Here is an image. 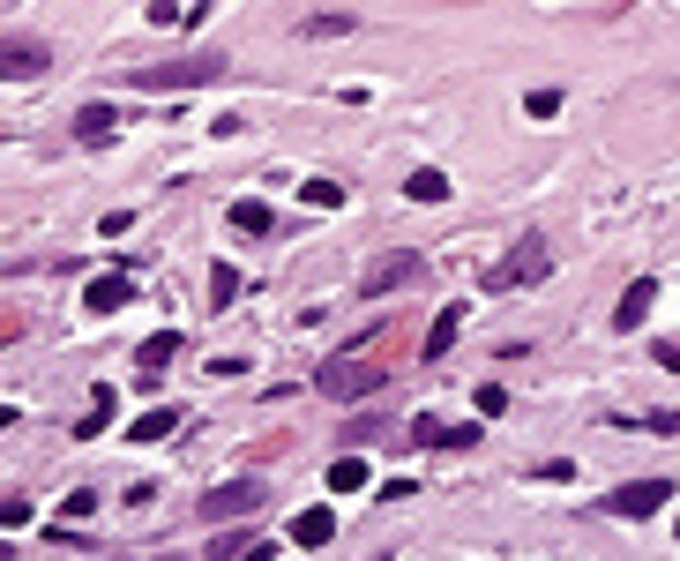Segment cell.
<instances>
[{
	"label": "cell",
	"instance_id": "10",
	"mask_svg": "<svg viewBox=\"0 0 680 561\" xmlns=\"http://www.w3.org/2000/svg\"><path fill=\"white\" fill-rule=\"evenodd\" d=\"M650 300H658V285H650V277H636V285L621 293V307H613V330H636L643 314H650Z\"/></svg>",
	"mask_w": 680,
	"mask_h": 561
},
{
	"label": "cell",
	"instance_id": "20",
	"mask_svg": "<svg viewBox=\"0 0 680 561\" xmlns=\"http://www.w3.org/2000/svg\"><path fill=\"white\" fill-rule=\"evenodd\" d=\"M232 293H240V270H224V262H217V270H210V300L224 307V300H232Z\"/></svg>",
	"mask_w": 680,
	"mask_h": 561
},
{
	"label": "cell",
	"instance_id": "16",
	"mask_svg": "<svg viewBox=\"0 0 680 561\" xmlns=\"http://www.w3.org/2000/svg\"><path fill=\"white\" fill-rule=\"evenodd\" d=\"M172 352H180V337H172V330H158V337H142V352H135V359H142V367L158 375V367H165Z\"/></svg>",
	"mask_w": 680,
	"mask_h": 561
},
{
	"label": "cell",
	"instance_id": "9",
	"mask_svg": "<svg viewBox=\"0 0 680 561\" xmlns=\"http://www.w3.org/2000/svg\"><path fill=\"white\" fill-rule=\"evenodd\" d=\"M128 300H135V285H128V277H97V285L83 293V307H90V314H120Z\"/></svg>",
	"mask_w": 680,
	"mask_h": 561
},
{
	"label": "cell",
	"instance_id": "24",
	"mask_svg": "<svg viewBox=\"0 0 680 561\" xmlns=\"http://www.w3.org/2000/svg\"><path fill=\"white\" fill-rule=\"evenodd\" d=\"M8 554H15V547H8V539H0V561H8Z\"/></svg>",
	"mask_w": 680,
	"mask_h": 561
},
{
	"label": "cell",
	"instance_id": "17",
	"mask_svg": "<svg viewBox=\"0 0 680 561\" xmlns=\"http://www.w3.org/2000/svg\"><path fill=\"white\" fill-rule=\"evenodd\" d=\"M172 427H180V412H165V404H158V412H142V420H135V442H158V434H172Z\"/></svg>",
	"mask_w": 680,
	"mask_h": 561
},
{
	"label": "cell",
	"instance_id": "19",
	"mask_svg": "<svg viewBox=\"0 0 680 561\" xmlns=\"http://www.w3.org/2000/svg\"><path fill=\"white\" fill-rule=\"evenodd\" d=\"M307 203H314V210H337L344 187H337V180H307Z\"/></svg>",
	"mask_w": 680,
	"mask_h": 561
},
{
	"label": "cell",
	"instance_id": "15",
	"mask_svg": "<svg viewBox=\"0 0 680 561\" xmlns=\"http://www.w3.org/2000/svg\"><path fill=\"white\" fill-rule=\"evenodd\" d=\"M367 486V457H337L330 465V494H359Z\"/></svg>",
	"mask_w": 680,
	"mask_h": 561
},
{
	"label": "cell",
	"instance_id": "2",
	"mask_svg": "<svg viewBox=\"0 0 680 561\" xmlns=\"http://www.w3.org/2000/svg\"><path fill=\"white\" fill-rule=\"evenodd\" d=\"M217 76H224V60L195 53V60H165V68H135L128 83L135 90H195V83H217Z\"/></svg>",
	"mask_w": 680,
	"mask_h": 561
},
{
	"label": "cell",
	"instance_id": "7",
	"mask_svg": "<svg viewBox=\"0 0 680 561\" xmlns=\"http://www.w3.org/2000/svg\"><path fill=\"white\" fill-rule=\"evenodd\" d=\"M247 510H262V479H232V486H210L203 494V517H247Z\"/></svg>",
	"mask_w": 680,
	"mask_h": 561
},
{
	"label": "cell",
	"instance_id": "1",
	"mask_svg": "<svg viewBox=\"0 0 680 561\" xmlns=\"http://www.w3.org/2000/svg\"><path fill=\"white\" fill-rule=\"evenodd\" d=\"M553 270V255H546V240H516L509 255L486 270V293H516V285H539Z\"/></svg>",
	"mask_w": 680,
	"mask_h": 561
},
{
	"label": "cell",
	"instance_id": "3",
	"mask_svg": "<svg viewBox=\"0 0 680 561\" xmlns=\"http://www.w3.org/2000/svg\"><path fill=\"white\" fill-rule=\"evenodd\" d=\"M314 389L322 397H367V389H382V367H367V359H322Z\"/></svg>",
	"mask_w": 680,
	"mask_h": 561
},
{
	"label": "cell",
	"instance_id": "4",
	"mask_svg": "<svg viewBox=\"0 0 680 561\" xmlns=\"http://www.w3.org/2000/svg\"><path fill=\"white\" fill-rule=\"evenodd\" d=\"M53 68V53L38 38H0V83H38Z\"/></svg>",
	"mask_w": 680,
	"mask_h": 561
},
{
	"label": "cell",
	"instance_id": "21",
	"mask_svg": "<svg viewBox=\"0 0 680 561\" xmlns=\"http://www.w3.org/2000/svg\"><path fill=\"white\" fill-rule=\"evenodd\" d=\"M523 105H531V121H553V113H561V90H531Z\"/></svg>",
	"mask_w": 680,
	"mask_h": 561
},
{
	"label": "cell",
	"instance_id": "22",
	"mask_svg": "<svg viewBox=\"0 0 680 561\" xmlns=\"http://www.w3.org/2000/svg\"><path fill=\"white\" fill-rule=\"evenodd\" d=\"M658 359H666V367H673V375H680V345H666V352H658Z\"/></svg>",
	"mask_w": 680,
	"mask_h": 561
},
{
	"label": "cell",
	"instance_id": "6",
	"mask_svg": "<svg viewBox=\"0 0 680 561\" xmlns=\"http://www.w3.org/2000/svg\"><path fill=\"white\" fill-rule=\"evenodd\" d=\"M673 502V479H643V486H621V494H606V510L613 517H658Z\"/></svg>",
	"mask_w": 680,
	"mask_h": 561
},
{
	"label": "cell",
	"instance_id": "25",
	"mask_svg": "<svg viewBox=\"0 0 680 561\" xmlns=\"http://www.w3.org/2000/svg\"><path fill=\"white\" fill-rule=\"evenodd\" d=\"M165 561H172V554H165Z\"/></svg>",
	"mask_w": 680,
	"mask_h": 561
},
{
	"label": "cell",
	"instance_id": "12",
	"mask_svg": "<svg viewBox=\"0 0 680 561\" xmlns=\"http://www.w3.org/2000/svg\"><path fill=\"white\" fill-rule=\"evenodd\" d=\"M113 128H120L113 105H83V113H76V142H113Z\"/></svg>",
	"mask_w": 680,
	"mask_h": 561
},
{
	"label": "cell",
	"instance_id": "18",
	"mask_svg": "<svg viewBox=\"0 0 680 561\" xmlns=\"http://www.w3.org/2000/svg\"><path fill=\"white\" fill-rule=\"evenodd\" d=\"M232 225H240V232H269V210H262V203H232Z\"/></svg>",
	"mask_w": 680,
	"mask_h": 561
},
{
	"label": "cell",
	"instance_id": "8",
	"mask_svg": "<svg viewBox=\"0 0 680 561\" xmlns=\"http://www.w3.org/2000/svg\"><path fill=\"white\" fill-rule=\"evenodd\" d=\"M412 442H426V449H471V442H479V427H457V420H419V427H412Z\"/></svg>",
	"mask_w": 680,
	"mask_h": 561
},
{
	"label": "cell",
	"instance_id": "13",
	"mask_svg": "<svg viewBox=\"0 0 680 561\" xmlns=\"http://www.w3.org/2000/svg\"><path fill=\"white\" fill-rule=\"evenodd\" d=\"M457 330H464V307H441V314H434V330H426V359H441V352L457 345Z\"/></svg>",
	"mask_w": 680,
	"mask_h": 561
},
{
	"label": "cell",
	"instance_id": "14",
	"mask_svg": "<svg viewBox=\"0 0 680 561\" xmlns=\"http://www.w3.org/2000/svg\"><path fill=\"white\" fill-rule=\"evenodd\" d=\"M404 195H412V203H449V180L434 173V165H419V173L404 180Z\"/></svg>",
	"mask_w": 680,
	"mask_h": 561
},
{
	"label": "cell",
	"instance_id": "11",
	"mask_svg": "<svg viewBox=\"0 0 680 561\" xmlns=\"http://www.w3.org/2000/svg\"><path fill=\"white\" fill-rule=\"evenodd\" d=\"M292 539H299V547H330V539H337V517H330V510H299Z\"/></svg>",
	"mask_w": 680,
	"mask_h": 561
},
{
	"label": "cell",
	"instance_id": "23",
	"mask_svg": "<svg viewBox=\"0 0 680 561\" xmlns=\"http://www.w3.org/2000/svg\"><path fill=\"white\" fill-rule=\"evenodd\" d=\"M8 427H15V412H8V404H0V434H8Z\"/></svg>",
	"mask_w": 680,
	"mask_h": 561
},
{
	"label": "cell",
	"instance_id": "5",
	"mask_svg": "<svg viewBox=\"0 0 680 561\" xmlns=\"http://www.w3.org/2000/svg\"><path fill=\"white\" fill-rule=\"evenodd\" d=\"M412 277H419V255H412V248H396V255H382L367 277H359V300H382V293L412 285Z\"/></svg>",
	"mask_w": 680,
	"mask_h": 561
}]
</instances>
